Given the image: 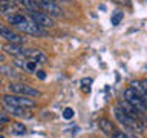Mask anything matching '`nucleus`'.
I'll list each match as a JSON object with an SVG mask.
<instances>
[{
  "mask_svg": "<svg viewBox=\"0 0 147 138\" xmlns=\"http://www.w3.org/2000/svg\"><path fill=\"white\" fill-rule=\"evenodd\" d=\"M113 115H115V118L118 120V123H121L123 126H126L127 129H132V131H136V132H141L142 129H144V126H142L138 120L132 118L130 115L124 112L119 106H115L113 108Z\"/></svg>",
  "mask_w": 147,
  "mask_h": 138,
  "instance_id": "obj_1",
  "label": "nucleus"
},
{
  "mask_svg": "<svg viewBox=\"0 0 147 138\" xmlns=\"http://www.w3.org/2000/svg\"><path fill=\"white\" fill-rule=\"evenodd\" d=\"M2 101L5 104L17 106V108H23V109L35 108V101L34 100H31L29 97H25V95H18V94H6V95H3Z\"/></svg>",
  "mask_w": 147,
  "mask_h": 138,
  "instance_id": "obj_2",
  "label": "nucleus"
},
{
  "mask_svg": "<svg viewBox=\"0 0 147 138\" xmlns=\"http://www.w3.org/2000/svg\"><path fill=\"white\" fill-rule=\"evenodd\" d=\"M8 91L11 94H18V95H25V97H40L41 92L34 89V87L25 85V83H16V81H11L8 85Z\"/></svg>",
  "mask_w": 147,
  "mask_h": 138,
  "instance_id": "obj_3",
  "label": "nucleus"
},
{
  "mask_svg": "<svg viewBox=\"0 0 147 138\" xmlns=\"http://www.w3.org/2000/svg\"><path fill=\"white\" fill-rule=\"evenodd\" d=\"M124 100L129 101L132 106H135L138 110H141V112H144V114L147 112V106L144 103V98H142L133 87H127V89L124 91Z\"/></svg>",
  "mask_w": 147,
  "mask_h": 138,
  "instance_id": "obj_4",
  "label": "nucleus"
},
{
  "mask_svg": "<svg viewBox=\"0 0 147 138\" xmlns=\"http://www.w3.org/2000/svg\"><path fill=\"white\" fill-rule=\"evenodd\" d=\"M16 29H17V31H20V32H25V34L37 35V37H45V35H48V31H46L45 28L38 26L35 22H32L31 18H29L28 22L22 23V25L16 26Z\"/></svg>",
  "mask_w": 147,
  "mask_h": 138,
  "instance_id": "obj_5",
  "label": "nucleus"
},
{
  "mask_svg": "<svg viewBox=\"0 0 147 138\" xmlns=\"http://www.w3.org/2000/svg\"><path fill=\"white\" fill-rule=\"evenodd\" d=\"M28 17L31 18L32 22H35L38 26L41 28H52L54 23V17H51L49 14H46L43 11H28Z\"/></svg>",
  "mask_w": 147,
  "mask_h": 138,
  "instance_id": "obj_6",
  "label": "nucleus"
},
{
  "mask_svg": "<svg viewBox=\"0 0 147 138\" xmlns=\"http://www.w3.org/2000/svg\"><path fill=\"white\" fill-rule=\"evenodd\" d=\"M38 3V6L41 11H45L46 14H49L51 17H63V11L54 0H35Z\"/></svg>",
  "mask_w": 147,
  "mask_h": 138,
  "instance_id": "obj_7",
  "label": "nucleus"
},
{
  "mask_svg": "<svg viewBox=\"0 0 147 138\" xmlns=\"http://www.w3.org/2000/svg\"><path fill=\"white\" fill-rule=\"evenodd\" d=\"M0 35H2V39L6 41V43H17V45H22L23 41L26 40L25 37H22L20 34H17V32L8 29L6 26H2V28H0Z\"/></svg>",
  "mask_w": 147,
  "mask_h": 138,
  "instance_id": "obj_8",
  "label": "nucleus"
},
{
  "mask_svg": "<svg viewBox=\"0 0 147 138\" xmlns=\"http://www.w3.org/2000/svg\"><path fill=\"white\" fill-rule=\"evenodd\" d=\"M25 58L31 60V62H35L38 64H43L48 62V57H46L45 52H41L40 49H35V48H28L25 49Z\"/></svg>",
  "mask_w": 147,
  "mask_h": 138,
  "instance_id": "obj_9",
  "label": "nucleus"
},
{
  "mask_svg": "<svg viewBox=\"0 0 147 138\" xmlns=\"http://www.w3.org/2000/svg\"><path fill=\"white\" fill-rule=\"evenodd\" d=\"M3 52L5 54H9V55H14V57H23L25 58V48H22L20 45L17 43H5L2 46Z\"/></svg>",
  "mask_w": 147,
  "mask_h": 138,
  "instance_id": "obj_10",
  "label": "nucleus"
},
{
  "mask_svg": "<svg viewBox=\"0 0 147 138\" xmlns=\"http://www.w3.org/2000/svg\"><path fill=\"white\" fill-rule=\"evenodd\" d=\"M3 109L5 112L14 115V117H20V118H31L32 114L28 112V109H23V108H17V106H11V104H5L3 103Z\"/></svg>",
  "mask_w": 147,
  "mask_h": 138,
  "instance_id": "obj_11",
  "label": "nucleus"
},
{
  "mask_svg": "<svg viewBox=\"0 0 147 138\" xmlns=\"http://www.w3.org/2000/svg\"><path fill=\"white\" fill-rule=\"evenodd\" d=\"M17 11V2L16 0H0V12L5 17L12 16Z\"/></svg>",
  "mask_w": 147,
  "mask_h": 138,
  "instance_id": "obj_12",
  "label": "nucleus"
},
{
  "mask_svg": "<svg viewBox=\"0 0 147 138\" xmlns=\"http://www.w3.org/2000/svg\"><path fill=\"white\" fill-rule=\"evenodd\" d=\"M98 127H100L101 132H104L106 135H109V137L113 135V133L117 132V131H115V127H113V124L110 123L107 118H100L98 120Z\"/></svg>",
  "mask_w": 147,
  "mask_h": 138,
  "instance_id": "obj_13",
  "label": "nucleus"
},
{
  "mask_svg": "<svg viewBox=\"0 0 147 138\" xmlns=\"http://www.w3.org/2000/svg\"><path fill=\"white\" fill-rule=\"evenodd\" d=\"M6 20H8L9 25H12L14 28H16L18 25H22V23L28 22V17L23 16V14H12V16H8L6 17Z\"/></svg>",
  "mask_w": 147,
  "mask_h": 138,
  "instance_id": "obj_14",
  "label": "nucleus"
},
{
  "mask_svg": "<svg viewBox=\"0 0 147 138\" xmlns=\"http://www.w3.org/2000/svg\"><path fill=\"white\" fill-rule=\"evenodd\" d=\"M18 5H22L23 8L26 9V11H41L38 3L35 2V0H16Z\"/></svg>",
  "mask_w": 147,
  "mask_h": 138,
  "instance_id": "obj_15",
  "label": "nucleus"
},
{
  "mask_svg": "<svg viewBox=\"0 0 147 138\" xmlns=\"http://www.w3.org/2000/svg\"><path fill=\"white\" fill-rule=\"evenodd\" d=\"M11 133H12V135H16V137L25 135V133H26L25 124H23V123H12V126H11Z\"/></svg>",
  "mask_w": 147,
  "mask_h": 138,
  "instance_id": "obj_16",
  "label": "nucleus"
},
{
  "mask_svg": "<svg viewBox=\"0 0 147 138\" xmlns=\"http://www.w3.org/2000/svg\"><path fill=\"white\" fill-rule=\"evenodd\" d=\"M0 72H2L5 77L12 78V80H16V78H18L17 72H16V69H12V66H6V64H2V68H0Z\"/></svg>",
  "mask_w": 147,
  "mask_h": 138,
  "instance_id": "obj_17",
  "label": "nucleus"
},
{
  "mask_svg": "<svg viewBox=\"0 0 147 138\" xmlns=\"http://www.w3.org/2000/svg\"><path fill=\"white\" fill-rule=\"evenodd\" d=\"M123 17H124V14L121 11H113V14L110 16V23H112L113 26H118L119 23L123 22Z\"/></svg>",
  "mask_w": 147,
  "mask_h": 138,
  "instance_id": "obj_18",
  "label": "nucleus"
},
{
  "mask_svg": "<svg viewBox=\"0 0 147 138\" xmlns=\"http://www.w3.org/2000/svg\"><path fill=\"white\" fill-rule=\"evenodd\" d=\"M74 115H75V112H74L72 108H66L63 110V118L64 120H71V118H74Z\"/></svg>",
  "mask_w": 147,
  "mask_h": 138,
  "instance_id": "obj_19",
  "label": "nucleus"
},
{
  "mask_svg": "<svg viewBox=\"0 0 147 138\" xmlns=\"http://www.w3.org/2000/svg\"><path fill=\"white\" fill-rule=\"evenodd\" d=\"M112 138H130V135H127V133H124V132H115Z\"/></svg>",
  "mask_w": 147,
  "mask_h": 138,
  "instance_id": "obj_20",
  "label": "nucleus"
},
{
  "mask_svg": "<svg viewBox=\"0 0 147 138\" xmlns=\"http://www.w3.org/2000/svg\"><path fill=\"white\" fill-rule=\"evenodd\" d=\"M0 123H2V124H6V123H9V120H8L6 115H5V112H3L2 115H0Z\"/></svg>",
  "mask_w": 147,
  "mask_h": 138,
  "instance_id": "obj_21",
  "label": "nucleus"
},
{
  "mask_svg": "<svg viewBox=\"0 0 147 138\" xmlns=\"http://www.w3.org/2000/svg\"><path fill=\"white\" fill-rule=\"evenodd\" d=\"M35 74H37V77H38L40 80H45V78H46V75H45V72H43V71H37Z\"/></svg>",
  "mask_w": 147,
  "mask_h": 138,
  "instance_id": "obj_22",
  "label": "nucleus"
},
{
  "mask_svg": "<svg viewBox=\"0 0 147 138\" xmlns=\"http://www.w3.org/2000/svg\"><path fill=\"white\" fill-rule=\"evenodd\" d=\"M115 3H118V5H130V2L129 0H113Z\"/></svg>",
  "mask_w": 147,
  "mask_h": 138,
  "instance_id": "obj_23",
  "label": "nucleus"
},
{
  "mask_svg": "<svg viewBox=\"0 0 147 138\" xmlns=\"http://www.w3.org/2000/svg\"><path fill=\"white\" fill-rule=\"evenodd\" d=\"M142 86H144V89L147 92V80H142Z\"/></svg>",
  "mask_w": 147,
  "mask_h": 138,
  "instance_id": "obj_24",
  "label": "nucleus"
},
{
  "mask_svg": "<svg viewBox=\"0 0 147 138\" xmlns=\"http://www.w3.org/2000/svg\"><path fill=\"white\" fill-rule=\"evenodd\" d=\"M54 2H55V0H54Z\"/></svg>",
  "mask_w": 147,
  "mask_h": 138,
  "instance_id": "obj_25",
  "label": "nucleus"
}]
</instances>
